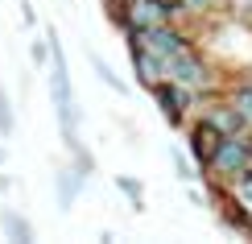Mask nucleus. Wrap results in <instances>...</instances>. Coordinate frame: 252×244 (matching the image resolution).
Returning <instances> with one entry per match:
<instances>
[{
  "mask_svg": "<svg viewBox=\"0 0 252 244\" xmlns=\"http://www.w3.org/2000/svg\"><path fill=\"white\" fill-rule=\"evenodd\" d=\"M120 190H128V195L136 199V195H141V186H136V182H128V178H120Z\"/></svg>",
  "mask_w": 252,
  "mask_h": 244,
  "instance_id": "f8f14e48",
  "label": "nucleus"
},
{
  "mask_svg": "<svg viewBox=\"0 0 252 244\" xmlns=\"http://www.w3.org/2000/svg\"><path fill=\"white\" fill-rule=\"evenodd\" d=\"M219 141H223V133L215 129L211 120H203V124H194V133H190V145H194V153H198V162H211L215 149H219Z\"/></svg>",
  "mask_w": 252,
  "mask_h": 244,
  "instance_id": "39448f33",
  "label": "nucleus"
},
{
  "mask_svg": "<svg viewBox=\"0 0 252 244\" xmlns=\"http://www.w3.org/2000/svg\"><path fill=\"white\" fill-rule=\"evenodd\" d=\"M157 4H161V8H178V4H182V0H157Z\"/></svg>",
  "mask_w": 252,
  "mask_h": 244,
  "instance_id": "ddd939ff",
  "label": "nucleus"
},
{
  "mask_svg": "<svg viewBox=\"0 0 252 244\" xmlns=\"http://www.w3.org/2000/svg\"><path fill=\"white\" fill-rule=\"evenodd\" d=\"M50 83H54V104H58V120L66 133V145L79 149V116H75V95H70V75H66V54L58 46V34L50 29Z\"/></svg>",
  "mask_w": 252,
  "mask_h": 244,
  "instance_id": "f257e3e1",
  "label": "nucleus"
},
{
  "mask_svg": "<svg viewBox=\"0 0 252 244\" xmlns=\"http://www.w3.org/2000/svg\"><path fill=\"white\" fill-rule=\"evenodd\" d=\"M240 116L252 120V91H240Z\"/></svg>",
  "mask_w": 252,
  "mask_h": 244,
  "instance_id": "9b49d317",
  "label": "nucleus"
},
{
  "mask_svg": "<svg viewBox=\"0 0 252 244\" xmlns=\"http://www.w3.org/2000/svg\"><path fill=\"white\" fill-rule=\"evenodd\" d=\"M8 133H13V108H8V95L0 87V137H8Z\"/></svg>",
  "mask_w": 252,
  "mask_h": 244,
  "instance_id": "1a4fd4ad",
  "label": "nucleus"
},
{
  "mask_svg": "<svg viewBox=\"0 0 252 244\" xmlns=\"http://www.w3.org/2000/svg\"><path fill=\"white\" fill-rule=\"evenodd\" d=\"M91 67H95L99 75H103V83H108V87H116V91H124V83H120L116 75H112V67H108V62H103V58H95V54H91Z\"/></svg>",
  "mask_w": 252,
  "mask_h": 244,
  "instance_id": "9d476101",
  "label": "nucleus"
},
{
  "mask_svg": "<svg viewBox=\"0 0 252 244\" xmlns=\"http://www.w3.org/2000/svg\"><path fill=\"white\" fill-rule=\"evenodd\" d=\"M79 178H83V174H70V170H62V178H58V182H62V207H70V199H75V186H79Z\"/></svg>",
  "mask_w": 252,
  "mask_h": 244,
  "instance_id": "6e6552de",
  "label": "nucleus"
},
{
  "mask_svg": "<svg viewBox=\"0 0 252 244\" xmlns=\"http://www.w3.org/2000/svg\"><path fill=\"white\" fill-rule=\"evenodd\" d=\"M4 228H8V236H13V240H33V228H29V224H21L13 211H4Z\"/></svg>",
  "mask_w": 252,
  "mask_h": 244,
  "instance_id": "0eeeda50",
  "label": "nucleus"
},
{
  "mask_svg": "<svg viewBox=\"0 0 252 244\" xmlns=\"http://www.w3.org/2000/svg\"><path fill=\"white\" fill-rule=\"evenodd\" d=\"M157 104H161V108H165V116H170V120H182V91H178V87H170V83H157Z\"/></svg>",
  "mask_w": 252,
  "mask_h": 244,
  "instance_id": "423d86ee",
  "label": "nucleus"
},
{
  "mask_svg": "<svg viewBox=\"0 0 252 244\" xmlns=\"http://www.w3.org/2000/svg\"><path fill=\"white\" fill-rule=\"evenodd\" d=\"M132 62H136V75L149 83V87H157V83L165 79V58H161V54H153V50L132 46Z\"/></svg>",
  "mask_w": 252,
  "mask_h": 244,
  "instance_id": "20e7f679",
  "label": "nucleus"
},
{
  "mask_svg": "<svg viewBox=\"0 0 252 244\" xmlns=\"http://www.w3.org/2000/svg\"><path fill=\"white\" fill-rule=\"evenodd\" d=\"M165 13H170V8H161L157 0H136V4H128V29H153V25H165Z\"/></svg>",
  "mask_w": 252,
  "mask_h": 244,
  "instance_id": "7ed1b4c3",
  "label": "nucleus"
},
{
  "mask_svg": "<svg viewBox=\"0 0 252 244\" xmlns=\"http://www.w3.org/2000/svg\"><path fill=\"white\" fill-rule=\"evenodd\" d=\"M248 170H252V149H248Z\"/></svg>",
  "mask_w": 252,
  "mask_h": 244,
  "instance_id": "4468645a",
  "label": "nucleus"
},
{
  "mask_svg": "<svg viewBox=\"0 0 252 244\" xmlns=\"http://www.w3.org/2000/svg\"><path fill=\"white\" fill-rule=\"evenodd\" d=\"M207 166H211L215 174H244V166H248V145L236 141V137H227V141H219V149H215V157H211Z\"/></svg>",
  "mask_w": 252,
  "mask_h": 244,
  "instance_id": "f03ea898",
  "label": "nucleus"
}]
</instances>
